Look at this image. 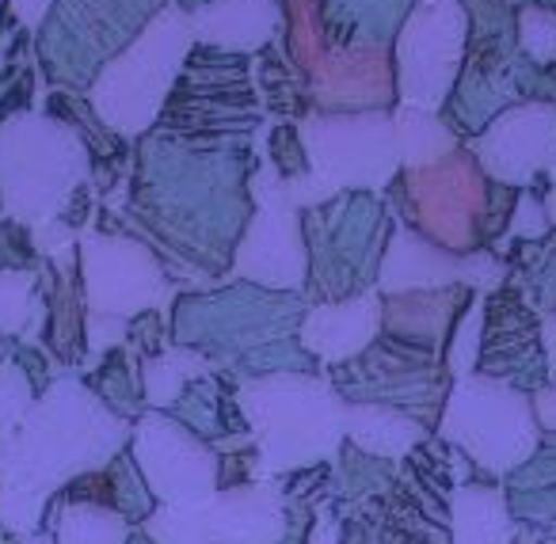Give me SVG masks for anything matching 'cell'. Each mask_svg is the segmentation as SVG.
<instances>
[{"label":"cell","mask_w":556,"mask_h":544,"mask_svg":"<svg viewBox=\"0 0 556 544\" xmlns=\"http://www.w3.org/2000/svg\"><path fill=\"white\" fill-rule=\"evenodd\" d=\"M123 438V427L73 384H58L39 407L20 419V430L0 434V488L42 495L65 476L92 468Z\"/></svg>","instance_id":"obj_1"},{"label":"cell","mask_w":556,"mask_h":544,"mask_svg":"<svg viewBox=\"0 0 556 544\" xmlns=\"http://www.w3.org/2000/svg\"><path fill=\"white\" fill-rule=\"evenodd\" d=\"M149 529H153V536L161 544H206V521L191 518L187 506L156 514V518L149 521Z\"/></svg>","instance_id":"obj_7"},{"label":"cell","mask_w":556,"mask_h":544,"mask_svg":"<svg viewBox=\"0 0 556 544\" xmlns=\"http://www.w3.org/2000/svg\"><path fill=\"white\" fill-rule=\"evenodd\" d=\"M457 544H503L510 536V521L495 491H462L454 506Z\"/></svg>","instance_id":"obj_5"},{"label":"cell","mask_w":556,"mask_h":544,"mask_svg":"<svg viewBox=\"0 0 556 544\" xmlns=\"http://www.w3.org/2000/svg\"><path fill=\"white\" fill-rule=\"evenodd\" d=\"M138 457L141 468H146V480L153 483V491L161 498L187 506V510L206 503V491L214 483L210 457L176 422H164L161 415L141 422Z\"/></svg>","instance_id":"obj_3"},{"label":"cell","mask_w":556,"mask_h":544,"mask_svg":"<svg viewBox=\"0 0 556 544\" xmlns=\"http://www.w3.org/2000/svg\"><path fill=\"white\" fill-rule=\"evenodd\" d=\"M31 544H50V541H47V536H35V541H31Z\"/></svg>","instance_id":"obj_9"},{"label":"cell","mask_w":556,"mask_h":544,"mask_svg":"<svg viewBox=\"0 0 556 544\" xmlns=\"http://www.w3.org/2000/svg\"><path fill=\"white\" fill-rule=\"evenodd\" d=\"M126 521L111 506L100 503H70L62 510L58 544H123Z\"/></svg>","instance_id":"obj_6"},{"label":"cell","mask_w":556,"mask_h":544,"mask_svg":"<svg viewBox=\"0 0 556 544\" xmlns=\"http://www.w3.org/2000/svg\"><path fill=\"white\" fill-rule=\"evenodd\" d=\"M343 422H348L351 438L370 453H404L424 438V430L412 419H401L389 407H343Z\"/></svg>","instance_id":"obj_4"},{"label":"cell","mask_w":556,"mask_h":544,"mask_svg":"<svg viewBox=\"0 0 556 544\" xmlns=\"http://www.w3.org/2000/svg\"><path fill=\"white\" fill-rule=\"evenodd\" d=\"M492 430H500L503 445L515 453V460L533 450V419L522 407V400L503 389H492V384H484V381H465L462 389H457V396L450 400L442 434L462 442L480 465L495 468Z\"/></svg>","instance_id":"obj_2"},{"label":"cell","mask_w":556,"mask_h":544,"mask_svg":"<svg viewBox=\"0 0 556 544\" xmlns=\"http://www.w3.org/2000/svg\"><path fill=\"white\" fill-rule=\"evenodd\" d=\"M27 412H31V389L16 366H4L0 369V434L16 427Z\"/></svg>","instance_id":"obj_8"}]
</instances>
